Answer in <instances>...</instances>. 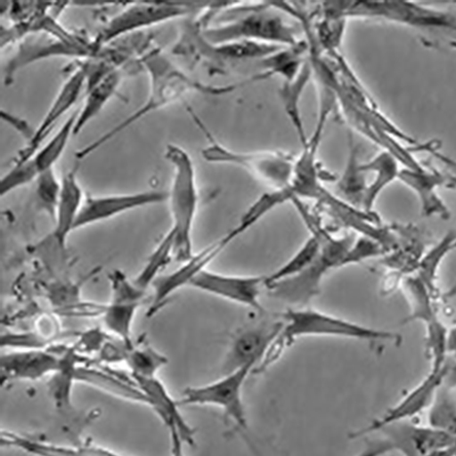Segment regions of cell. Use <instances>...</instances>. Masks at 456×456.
Here are the masks:
<instances>
[{"instance_id":"obj_16","label":"cell","mask_w":456,"mask_h":456,"mask_svg":"<svg viewBox=\"0 0 456 456\" xmlns=\"http://www.w3.org/2000/svg\"><path fill=\"white\" fill-rule=\"evenodd\" d=\"M233 240L227 234L216 240L205 249L181 263L178 269L167 275H161L153 284V299L147 313L150 318L156 315L166 305L175 293L190 284L196 277L207 270L208 265L217 257L222 251L230 246Z\"/></svg>"},{"instance_id":"obj_12","label":"cell","mask_w":456,"mask_h":456,"mask_svg":"<svg viewBox=\"0 0 456 456\" xmlns=\"http://www.w3.org/2000/svg\"><path fill=\"white\" fill-rule=\"evenodd\" d=\"M402 289L408 303L410 314L404 323L420 322L426 330V350L431 365L440 366L447 362V337L449 328L438 315L436 295L416 275L403 279Z\"/></svg>"},{"instance_id":"obj_6","label":"cell","mask_w":456,"mask_h":456,"mask_svg":"<svg viewBox=\"0 0 456 456\" xmlns=\"http://www.w3.org/2000/svg\"><path fill=\"white\" fill-rule=\"evenodd\" d=\"M188 111L208 141L202 151L207 162L239 167L273 190L281 189L289 183L297 157L283 151H239L227 148L213 136L193 110L189 108Z\"/></svg>"},{"instance_id":"obj_29","label":"cell","mask_w":456,"mask_h":456,"mask_svg":"<svg viewBox=\"0 0 456 456\" xmlns=\"http://www.w3.org/2000/svg\"><path fill=\"white\" fill-rule=\"evenodd\" d=\"M75 382H81L111 395L148 405L144 395L135 383L126 384L119 378L91 367L78 366L75 370Z\"/></svg>"},{"instance_id":"obj_14","label":"cell","mask_w":456,"mask_h":456,"mask_svg":"<svg viewBox=\"0 0 456 456\" xmlns=\"http://www.w3.org/2000/svg\"><path fill=\"white\" fill-rule=\"evenodd\" d=\"M111 296L103 307V323L127 347H132V330L134 319L145 299L146 291L139 288L121 271H114L109 276Z\"/></svg>"},{"instance_id":"obj_44","label":"cell","mask_w":456,"mask_h":456,"mask_svg":"<svg viewBox=\"0 0 456 456\" xmlns=\"http://www.w3.org/2000/svg\"><path fill=\"white\" fill-rule=\"evenodd\" d=\"M451 46L452 49L456 50V42L451 43Z\"/></svg>"},{"instance_id":"obj_43","label":"cell","mask_w":456,"mask_h":456,"mask_svg":"<svg viewBox=\"0 0 456 456\" xmlns=\"http://www.w3.org/2000/svg\"><path fill=\"white\" fill-rule=\"evenodd\" d=\"M447 353L456 358V325L449 328L447 337Z\"/></svg>"},{"instance_id":"obj_38","label":"cell","mask_w":456,"mask_h":456,"mask_svg":"<svg viewBox=\"0 0 456 456\" xmlns=\"http://www.w3.org/2000/svg\"><path fill=\"white\" fill-rule=\"evenodd\" d=\"M40 175L30 159L17 161L0 181V196L6 197L16 189L35 182Z\"/></svg>"},{"instance_id":"obj_33","label":"cell","mask_w":456,"mask_h":456,"mask_svg":"<svg viewBox=\"0 0 456 456\" xmlns=\"http://www.w3.org/2000/svg\"><path fill=\"white\" fill-rule=\"evenodd\" d=\"M428 412V426L456 438V388L444 385Z\"/></svg>"},{"instance_id":"obj_11","label":"cell","mask_w":456,"mask_h":456,"mask_svg":"<svg viewBox=\"0 0 456 456\" xmlns=\"http://www.w3.org/2000/svg\"><path fill=\"white\" fill-rule=\"evenodd\" d=\"M43 36L25 41L18 53L9 61L6 68V83L9 84L14 74L21 68L53 56L94 57L98 50L94 45L84 41L82 37L69 34L52 19H45Z\"/></svg>"},{"instance_id":"obj_34","label":"cell","mask_w":456,"mask_h":456,"mask_svg":"<svg viewBox=\"0 0 456 456\" xmlns=\"http://www.w3.org/2000/svg\"><path fill=\"white\" fill-rule=\"evenodd\" d=\"M456 249V232H448L434 248L428 250L418 264L414 275L419 278L436 296V279L443 260Z\"/></svg>"},{"instance_id":"obj_31","label":"cell","mask_w":456,"mask_h":456,"mask_svg":"<svg viewBox=\"0 0 456 456\" xmlns=\"http://www.w3.org/2000/svg\"><path fill=\"white\" fill-rule=\"evenodd\" d=\"M79 110L80 108L75 110L48 142L28 159L40 175L53 169L54 165L62 157L70 138L73 136Z\"/></svg>"},{"instance_id":"obj_28","label":"cell","mask_w":456,"mask_h":456,"mask_svg":"<svg viewBox=\"0 0 456 456\" xmlns=\"http://www.w3.org/2000/svg\"><path fill=\"white\" fill-rule=\"evenodd\" d=\"M368 174H373L369 183L363 202V210L373 212L375 203L385 190L399 179L400 163L388 151H382L370 160L362 164Z\"/></svg>"},{"instance_id":"obj_4","label":"cell","mask_w":456,"mask_h":456,"mask_svg":"<svg viewBox=\"0 0 456 456\" xmlns=\"http://www.w3.org/2000/svg\"><path fill=\"white\" fill-rule=\"evenodd\" d=\"M292 204L308 225L310 232L319 236L321 249L306 271L269 289L276 298L292 306L303 308L319 295L326 275L342 268V264L356 236L353 233L341 237L333 236L303 201L296 200Z\"/></svg>"},{"instance_id":"obj_17","label":"cell","mask_w":456,"mask_h":456,"mask_svg":"<svg viewBox=\"0 0 456 456\" xmlns=\"http://www.w3.org/2000/svg\"><path fill=\"white\" fill-rule=\"evenodd\" d=\"M167 200L168 193L160 190L133 194L87 197L76 220L74 232L135 209L162 204Z\"/></svg>"},{"instance_id":"obj_39","label":"cell","mask_w":456,"mask_h":456,"mask_svg":"<svg viewBox=\"0 0 456 456\" xmlns=\"http://www.w3.org/2000/svg\"><path fill=\"white\" fill-rule=\"evenodd\" d=\"M387 250L379 242L363 236L356 237L349 248L342 268L372 258H382Z\"/></svg>"},{"instance_id":"obj_7","label":"cell","mask_w":456,"mask_h":456,"mask_svg":"<svg viewBox=\"0 0 456 456\" xmlns=\"http://www.w3.org/2000/svg\"><path fill=\"white\" fill-rule=\"evenodd\" d=\"M338 11L347 20H383L417 28H439L456 32V12L418 4L408 0L339 2Z\"/></svg>"},{"instance_id":"obj_24","label":"cell","mask_w":456,"mask_h":456,"mask_svg":"<svg viewBox=\"0 0 456 456\" xmlns=\"http://www.w3.org/2000/svg\"><path fill=\"white\" fill-rule=\"evenodd\" d=\"M2 441L6 446L18 448L35 456H125L99 445L56 444L7 431L4 433Z\"/></svg>"},{"instance_id":"obj_20","label":"cell","mask_w":456,"mask_h":456,"mask_svg":"<svg viewBox=\"0 0 456 456\" xmlns=\"http://www.w3.org/2000/svg\"><path fill=\"white\" fill-rule=\"evenodd\" d=\"M63 358L46 349L15 350L0 360L3 384L37 381L53 376L62 367Z\"/></svg>"},{"instance_id":"obj_40","label":"cell","mask_w":456,"mask_h":456,"mask_svg":"<svg viewBox=\"0 0 456 456\" xmlns=\"http://www.w3.org/2000/svg\"><path fill=\"white\" fill-rule=\"evenodd\" d=\"M394 452V444L384 436L369 441L356 456H386Z\"/></svg>"},{"instance_id":"obj_30","label":"cell","mask_w":456,"mask_h":456,"mask_svg":"<svg viewBox=\"0 0 456 456\" xmlns=\"http://www.w3.org/2000/svg\"><path fill=\"white\" fill-rule=\"evenodd\" d=\"M312 75L313 69L310 61H308L294 81L283 83L280 92L284 110L296 131L302 147L308 143L309 137L307 136L305 128H304L299 105L304 90L307 87Z\"/></svg>"},{"instance_id":"obj_37","label":"cell","mask_w":456,"mask_h":456,"mask_svg":"<svg viewBox=\"0 0 456 456\" xmlns=\"http://www.w3.org/2000/svg\"><path fill=\"white\" fill-rule=\"evenodd\" d=\"M35 182L37 207L48 214L54 221L61 182L57 179L53 169L43 173Z\"/></svg>"},{"instance_id":"obj_19","label":"cell","mask_w":456,"mask_h":456,"mask_svg":"<svg viewBox=\"0 0 456 456\" xmlns=\"http://www.w3.org/2000/svg\"><path fill=\"white\" fill-rule=\"evenodd\" d=\"M87 77L83 66L76 69L61 86L39 126L34 130L31 139L20 153L17 161L30 159L53 132V127L77 102L86 90Z\"/></svg>"},{"instance_id":"obj_35","label":"cell","mask_w":456,"mask_h":456,"mask_svg":"<svg viewBox=\"0 0 456 456\" xmlns=\"http://www.w3.org/2000/svg\"><path fill=\"white\" fill-rule=\"evenodd\" d=\"M175 236L171 231L164 237L156 249L148 257L143 268L134 280L142 289L147 291L149 287L162 275L169 263L175 259Z\"/></svg>"},{"instance_id":"obj_25","label":"cell","mask_w":456,"mask_h":456,"mask_svg":"<svg viewBox=\"0 0 456 456\" xmlns=\"http://www.w3.org/2000/svg\"><path fill=\"white\" fill-rule=\"evenodd\" d=\"M352 134L349 136V156L344 173L337 180V196L349 205L363 209L367 191V172L360 162L359 146Z\"/></svg>"},{"instance_id":"obj_22","label":"cell","mask_w":456,"mask_h":456,"mask_svg":"<svg viewBox=\"0 0 456 456\" xmlns=\"http://www.w3.org/2000/svg\"><path fill=\"white\" fill-rule=\"evenodd\" d=\"M131 378L144 395L148 406L155 410L169 431H176L184 444L195 445V430L185 421L180 411L178 401L173 399L160 379L158 377Z\"/></svg>"},{"instance_id":"obj_9","label":"cell","mask_w":456,"mask_h":456,"mask_svg":"<svg viewBox=\"0 0 456 456\" xmlns=\"http://www.w3.org/2000/svg\"><path fill=\"white\" fill-rule=\"evenodd\" d=\"M202 27L200 21L188 24L180 48L204 62L212 75H223L239 63L260 61L283 48L248 42L213 45L205 39Z\"/></svg>"},{"instance_id":"obj_13","label":"cell","mask_w":456,"mask_h":456,"mask_svg":"<svg viewBox=\"0 0 456 456\" xmlns=\"http://www.w3.org/2000/svg\"><path fill=\"white\" fill-rule=\"evenodd\" d=\"M448 367L449 363L442 369H430L419 384L370 425L351 433L350 438L354 440L374 433H381L390 426L412 421L416 416L428 411L444 384Z\"/></svg>"},{"instance_id":"obj_42","label":"cell","mask_w":456,"mask_h":456,"mask_svg":"<svg viewBox=\"0 0 456 456\" xmlns=\"http://www.w3.org/2000/svg\"><path fill=\"white\" fill-rule=\"evenodd\" d=\"M170 435L172 442L171 456H184V442L180 435L175 430H170Z\"/></svg>"},{"instance_id":"obj_8","label":"cell","mask_w":456,"mask_h":456,"mask_svg":"<svg viewBox=\"0 0 456 456\" xmlns=\"http://www.w3.org/2000/svg\"><path fill=\"white\" fill-rule=\"evenodd\" d=\"M213 3H174L148 2L135 3L112 17L100 30L94 45L98 50L118 40L119 37L142 28L156 26L196 12L208 11Z\"/></svg>"},{"instance_id":"obj_32","label":"cell","mask_w":456,"mask_h":456,"mask_svg":"<svg viewBox=\"0 0 456 456\" xmlns=\"http://www.w3.org/2000/svg\"><path fill=\"white\" fill-rule=\"evenodd\" d=\"M321 249L319 236L311 232V237L279 269L265 276V288L269 289L301 274L306 271L317 257Z\"/></svg>"},{"instance_id":"obj_23","label":"cell","mask_w":456,"mask_h":456,"mask_svg":"<svg viewBox=\"0 0 456 456\" xmlns=\"http://www.w3.org/2000/svg\"><path fill=\"white\" fill-rule=\"evenodd\" d=\"M54 218L53 237L58 246L66 248L68 239L74 232L76 220L86 200L85 192L79 183L76 170L64 175Z\"/></svg>"},{"instance_id":"obj_21","label":"cell","mask_w":456,"mask_h":456,"mask_svg":"<svg viewBox=\"0 0 456 456\" xmlns=\"http://www.w3.org/2000/svg\"><path fill=\"white\" fill-rule=\"evenodd\" d=\"M398 180L414 193L424 217L451 218L450 209L438 193L440 187L446 186L445 173L431 166H425L422 170L403 168Z\"/></svg>"},{"instance_id":"obj_15","label":"cell","mask_w":456,"mask_h":456,"mask_svg":"<svg viewBox=\"0 0 456 456\" xmlns=\"http://www.w3.org/2000/svg\"><path fill=\"white\" fill-rule=\"evenodd\" d=\"M284 323L281 315L279 318L255 322L240 330L224 356L223 374L248 365L256 368L280 336Z\"/></svg>"},{"instance_id":"obj_18","label":"cell","mask_w":456,"mask_h":456,"mask_svg":"<svg viewBox=\"0 0 456 456\" xmlns=\"http://www.w3.org/2000/svg\"><path fill=\"white\" fill-rule=\"evenodd\" d=\"M190 287L263 312L260 296L265 287V276L223 274L207 269L196 277Z\"/></svg>"},{"instance_id":"obj_27","label":"cell","mask_w":456,"mask_h":456,"mask_svg":"<svg viewBox=\"0 0 456 456\" xmlns=\"http://www.w3.org/2000/svg\"><path fill=\"white\" fill-rule=\"evenodd\" d=\"M124 76L125 70L122 67L110 72L95 86L86 90L85 103L80 107L73 136H77L98 116L109 101L116 95Z\"/></svg>"},{"instance_id":"obj_36","label":"cell","mask_w":456,"mask_h":456,"mask_svg":"<svg viewBox=\"0 0 456 456\" xmlns=\"http://www.w3.org/2000/svg\"><path fill=\"white\" fill-rule=\"evenodd\" d=\"M131 376L158 377L159 371L168 362L167 358L148 345L133 346L126 351V360Z\"/></svg>"},{"instance_id":"obj_41","label":"cell","mask_w":456,"mask_h":456,"mask_svg":"<svg viewBox=\"0 0 456 456\" xmlns=\"http://www.w3.org/2000/svg\"><path fill=\"white\" fill-rule=\"evenodd\" d=\"M436 159H437L439 161L446 164L452 170L456 172V161L451 159L450 158H447L444 156L443 154L439 153L437 149L434 150L431 153ZM447 177V188L456 190V173L455 174H448L445 173Z\"/></svg>"},{"instance_id":"obj_26","label":"cell","mask_w":456,"mask_h":456,"mask_svg":"<svg viewBox=\"0 0 456 456\" xmlns=\"http://www.w3.org/2000/svg\"><path fill=\"white\" fill-rule=\"evenodd\" d=\"M309 50L308 41L301 40L296 45L283 47L256 62H259L260 72L267 73L271 78L279 76L283 83H290L308 63Z\"/></svg>"},{"instance_id":"obj_1","label":"cell","mask_w":456,"mask_h":456,"mask_svg":"<svg viewBox=\"0 0 456 456\" xmlns=\"http://www.w3.org/2000/svg\"><path fill=\"white\" fill-rule=\"evenodd\" d=\"M140 63L148 73L150 80L149 94L144 103L122 123L81 149L78 153H76V159L79 160L87 159L148 114L183 99L187 94L200 93L211 96H222L261 82L259 76L255 74L250 78L236 84L223 86H208L190 77L160 50L151 51L142 57Z\"/></svg>"},{"instance_id":"obj_2","label":"cell","mask_w":456,"mask_h":456,"mask_svg":"<svg viewBox=\"0 0 456 456\" xmlns=\"http://www.w3.org/2000/svg\"><path fill=\"white\" fill-rule=\"evenodd\" d=\"M233 5L224 10V20L202 27L205 39L213 45L248 42L289 47L301 40L298 29L283 18L271 2Z\"/></svg>"},{"instance_id":"obj_10","label":"cell","mask_w":456,"mask_h":456,"mask_svg":"<svg viewBox=\"0 0 456 456\" xmlns=\"http://www.w3.org/2000/svg\"><path fill=\"white\" fill-rule=\"evenodd\" d=\"M255 367L245 366L224 376L213 383L188 387L179 405L212 406L220 409L224 419L231 421L240 432L248 429V417L243 401V387Z\"/></svg>"},{"instance_id":"obj_5","label":"cell","mask_w":456,"mask_h":456,"mask_svg":"<svg viewBox=\"0 0 456 456\" xmlns=\"http://www.w3.org/2000/svg\"><path fill=\"white\" fill-rule=\"evenodd\" d=\"M166 159L173 167V179L168 201L172 216L171 232L175 236V260L179 263L191 258L193 230L200 206V193L195 165L182 147L168 144Z\"/></svg>"},{"instance_id":"obj_3","label":"cell","mask_w":456,"mask_h":456,"mask_svg":"<svg viewBox=\"0 0 456 456\" xmlns=\"http://www.w3.org/2000/svg\"><path fill=\"white\" fill-rule=\"evenodd\" d=\"M281 316L285 322L283 330L253 373H261L271 367L299 338L336 337L370 342L392 341L397 346L403 340L402 336L395 331L365 326L313 309H290Z\"/></svg>"}]
</instances>
